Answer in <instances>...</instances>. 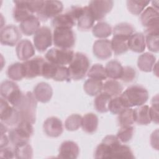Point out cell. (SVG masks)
Returning a JSON list of instances; mask_svg holds the SVG:
<instances>
[{
    "mask_svg": "<svg viewBox=\"0 0 159 159\" xmlns=\"http://www.w3.org/2000/svg\"><path fill=\"white\" fill-rule=\"evenodd\" d=\"M129 39V37L124 35H113L111 43L112 50L114 55H120L128 51Z\"/></svg>",
    "mask_w": 159,
    "mask_h": 159,
    "instance_id": "obj_25",
    "label": "cell"
},
{
    "mask_svg": "<svg viewBox=\"0 0 159 159\" xmlns=\"http://www.w3.org/2000/svg\"><path fill=\"white\" fill-rule=\"evenodd\" d=\"M129 49L136 53L143 52L146 47L145 35L140 32L133 34L128 40Z\"/></svg>",
    "mask_w": 159,
    "mask_h": 159,
    "instance_id": "obj_27",
    "label": "cell"
},
{
    "mask_svg": "<svg viewBox=\"0 0 159 159\" xmlns=\"http://www.w3.org/2000/svg\"><path fill=\"white\" fill-rule=\"evenodd\" d=\"M156 62V57L149 52L140 55L137 60V66L142 71L150 72Z\"/></svg>",
    "mask_w": 159,
    "mask_h": 159,
    "instance_id": "obj_29",
    "label": "cell"
},
{
    "mask_svg": "<svg viewBox=\"0 0 159 159\" xmlns=\"http://www.w3.org/2000/svg\"><path fill=\"white\" fill-rule=\"evenodd\" d=\"M105 70L108 78L112 80H117L120 79L122 76L123 66L119 61L113 60L107 63Z\"/></svg>",
    "mask_w": 159,
    "mask_h": 159,
    "instance_id": "obj_31",
    "label": "cell"
},
{
    "mask_svg": "<svg viewBox=\"0 0 159 159\" xmlns=\"http://www.w3.org/2000/svg\"><path fill=\"white\" fill-rule=\"evenodd\" d=\"M37 106V101L34 94L27 91L24 93L20 104L16 108L19 112L21 120L34 124L36 120Z\"/></svg>",
    "mask_w": 159,
    "mask_h": 159,
    "instance_id": "obj_3",
    "label": "cell"
},
{
    "mask_svg": "<svg viewBox=\"0 0 159 159\" xmlns=\"http://www.w3.org/2000/svg\"><path fill=\"white\" fill-rule=\"evenodd\" d=\"M80 153V148L78 144L70 140H66L61 143L58 158L66 159H75L78 157Z\"/></svg>",
    "mask_w": 159,
    "mask_h": 159,
    "instance_id": "obj_18",
    "label": "cell"
},
{
    "mask_svg": "<svg viewBox=\"0 0 159 159\" xmlns=\"http://www.w3.org/2000/svg\"><path fill=\"white\" fill-rule=\"evenodd\" d=\"M76 24V21L68 10L66 12L60 14L55 17L52 20V25L55 28L72 29Z\"/></svg>",
    "mask_w": 159,
    "mask_h": 159,
    "instance_id": "obj_22",
    "label": "cell"
},
{
    "mask_svg": "<svg viewBox=\"0 0 159 159\" xmlns=\"http://www.w3.org/2000/svg\"><path fill=\"white\" fill-rule=\"evenodd\" d=\"M8 78L13 81H20L25 78L24 68L22 63L16 62L9 65L7 70Z\"/></svg>",
    "mask_w": 159,
    "mask_h": 159,
    "instance_id": "obj_34",
    "label": "cell"
},
{
    "mask_svg": "<svg viewBox=\"0 0 159 159\" xmlns=\"http://www.w3.org/2000/svg\"><path fill=\"white\" fill-rule=\"evenodd\" d=\"M126 108L143 105L148 99L147 89L141 85H132L127 88L120 96Z\"/></svg>",
    "mask_w": 159,
    "mask_h": 159,
    "instance_id": "obj_2",
    "label": "cell"
},
{
    "mask_svg": "<svg viewBox=\"0 0 159 159\" xmlns=\"http://www.w3.org/2000/svg\"><path fill=\"white\" fill-rule=\"evenodd\" d=\"M134 122V109L131 107L125 108L118 114L117 124L120 127L132 125Z\"/></svg>",
    "mask_w": 159,
    "mask_h": 159,
    "instance_id": "obj_37",
    "label": "cell"
},
{
    "mask_svg": "<svg viewBox=\"0 0 159 159\" xmlns=\"http://www.w3.org/2000/svg\"><path fill=\"white\" fill-rule=\"evenodd\" d=\"M125 108L120 96L112 98L109 102V111L113 114H119Z\"/></svg>",
    "mask_w": 159,
    "mask_h": 159,
    "instance_id": "obj_45",
    "label": "cell"
},
{
    "mask_svg": "<svg viewBox=\"0 0 159 159\" xmlns=\"http://www.w3.org/2000/svg\"><path fill=\"white\" fill-rule=\"evenodd\" d=\"M137 76V73L135 70L129 66H125L123 67V71L122 76L120 77V80L124 83H130L134 81Z\"/></svg>",
    "mask_w": 159,
    "mask_h": 159,
    "instance_id": "obj_46",
    "label": "cell"
},
{
    "mask_svg": "<svg viewBox=\"0 0 159 159\" xmlns=\"http://www.w3.org/2000/svg\"><path fill=\"white\" fill-rule=\"evenodd\" d=\"M33 39L35 48L40 52H43L52 45L53 34L49 27L42 26L35 33Z\"/></svg>",
    "mask_w": 159,
    "mask_h": 159,
    "instance_id": "obj_10",
    "label": "cell"
},
{
    "mask_svg": "<svg viewBox=\"0 0 159 159\" xmlns=\"http://www.w3.org/2000/svg\"><path fill=\"white\" fill-rule=\"evenodd\" d=\"M134 32V27L129 23L122 22L117 24L112 30L113 35H120L130 37Z\"/></svg>",
    "mask_w": 159,
    "mask_h": 159,
    "instance_id": "obj_41",
    "label": "cell"
},
{
    "mask_svg": "<svg viewBox=\"0 0 159 159\" xmlns=\"http://www.w3.org/2000/svg\"><path fill=\"white\" fill-rule=\"evenodd\" d=\"M1 122L7 126L14 127L21 120L18 110L9 102L1 97L0 104Z\"/></svg>",
    "mask_w": 159,
    "mask_h": 159,
    "instance_id": "obj_8",
    "label": "cell"
},
{
    "mask_svg": "<svg viewBox=\"0 0 159 159\" xmlns=\"http://www.w3.org/2000/svg\"><path fill=\"white\" fill-rule=\"evenodd\" d=\"M53 80L57 81H70L71 78L68 67L58 65L56 75Z\"/></svg>",
    "mask_w": 159,
    "mask_h": 159,
    "instance_id": "obj_47",
    "label": "cell"
},
{
    "mask_svg": "<svg viewBox=\"0 0 159 159\" xmlns=\"http://www.w3.org/2000/svg\"><path fill=\"white\" fill-rule=\"evenodd\" d=\"M102 86L103 83L102 81L89 78L84 82L83 88L86 94L91 96H94L102 91Z\"/></svg>",
    "mask_w": 159,
    "mask_h": 159,
    "instance_id": "obj_35",
    "label": "cell"
},
{
    "mask_svg": "<svg viewBox=\"0 0 159 159\" xmlns=\"http://www.w3.org/2000/svg\"><path fill=\"white\" fill-rule=\"evenodd\" d=\"M150 3L149 1L143 0H129L126 4L128 11L132 14L139 15Z\"/></svg>",
    "mask_w": 159,
    "mask_h": 159,
    "instance_id": "obj_39",
    "label": "cell"
},
{
    "mask_svg": "<svg viewBox=\"0 0 159 159\" xmlns=\"http://www.w3.org/2000/svg\"><path fill=\"white\" fill-rule=\"evenodd\" d=\"M83 131L88 134L95 132L98 126V117L94 113H87L81 118V125Z\"/></svg>",
    "mask_w": 159,
    "mask_h": 159,
    "instance_id": "obj_28",
    "label": "cell"
},
{
    "mask_svg": "<svg viewBox=\"0 0 159 159\" xmlns=\"http://www.w3.org/2000/svg\"><path fill=\"white\" fill-rule=\"evenodd\" d=\"M33 94L37 101L46 103L51 99L53 95V89L48 83L41 82L35 86Z\"/></svg>",
    "mask_w": 159,
    "mask_h": 159,
    "instance_id": "obj_20",
    "label": "cell"
},
{
    "mask_svg": "<svg viewBox=\"0 0 159 159\" xmlns=\"http://www.w3.org/2000/svg\"><path fill=\"white\" fill-rule=\"evenodd\" d=\"M135 122L140 125H148L151 122L150 107L147 105H142L134 109Z\"/></svg>",
    "mask_w": 159,
    "mask_h": 159,
    "instance_id": "obj_30",
    "label": "cell"
},
{
    "mask_svg": "<svg viewBox=\"0 0 159 159\" xmlns=\"http://www.w3.org/2000/svg\"><path fill=\"white\" fill-rule=\"evenodd\" d=\"M158 11L153 7H148L140 15V20L142 25L145 29L159 27Z\"/></svg>",
    "mask_w": 159,
    "mask_h": 159,
    "instance_id": "obj_17",
    "label": "cell"
},
{
    "mask_svg": "<svg viewBox=\"0 0 159 159\" xmlns=\"http://www.w3.org/2000/svg\"><path fill=\"white\" fill-rule=\"evenodd\" d=\"M151 120L156 124H158V96L157 94L152 98V106L150 107Z\"/></svg>",
    "mask_w": 159,
    "mask_h": 159,
    "instance_id": "obj_48",
    "label": "cell"
},
{
    "mask_svg": "<svg viewBox=\"0 0 159 159\" xmlns=\"http://www.w3.org/2000/svg\"><path fill=\"white\" fill-rule=\"evenodd\" d=\"M21 37L20 30L14 25H8L1 29L0 42L3 45L13 47L20 41Z\"/></svg>",
    "mask_w": 159,
    "mask_h": 159,
    "instance_id": "obj_12",
    "label": "cell"
},
{
    "mask_svg": "<svg viewBox=\"0 0 159 159\" xmlns=\"http://www.w3.org/2000/svg\"><path fill=\"white\" fill-rule=\"evenodd\" d=\"M87 75L89 78L99 81L105 80L107 78L105 68L99 63L93 65L89 69Z\"/></svg>",
    "mask_w": 159,
    "mask_h": 159,
    "instance_id": "obj_40",
    "label": "cell"
},
{
    "mask_svg": "<svg viewBox=\"0 0 159 159\" xmlns=\"http://www.w3.org/2000/svg\"><path fill=\"white\" fill-rule=\"evenodd\" d=\"M16 52L17 58L22 61L30 59L35 53L32 42L28 39L21 40L16 45Z\"/></svg>",
    "mask_w": 159,
    "mask_h": 159,
    "instance_id": "obj_19",
    "label": "cell"
},
{
    "mask_svg": "<svg viewBox=\"0 0 159 159\" xmlns=\"http://www.w3.org/2000/svg\"><path fill=\"white\" fill-rule=\"evenodd\" d=\"M0 94L1 98L7 101L14 107L20 104L24 94L18 85L11 80H5L1 83Z\"/></svg>",
    "mask_w": 159,
    "mask_h": 159,
    "instance_id": "obj_6",
    "label": "cell"
},
{
    "mask_svg": "<svg viewBox=\"0 0 159 159\" xmlns=\"http://www.w3.org/2000/svg\"><path fill=\"white\" fill-rule=\"evenodd\" d=\"M82 117L78 114H73L68 116L65 122V127L67 130L75 131L78 130L81 125Z\"/></svg>",
    "mask_w": 159,
    "mask_h": 159,
    "instance_id": "obj_42",
    "label": "cell"
},
{
    "mask_svg": "<svg viewBox=\"0 0 159 159\" xmlns=\"http://www.w3.org/2000/svg\"><path fill=\"white\" fill-rule=\"evenodd\" d=\"M34 133L32 124L21 120L8 132L10 142L15 145L27 143Z\"/></svg>",
    "mask_w": 159,
    "mask_h": 159,
    "instance_id": "obj_5",
    "label": "cell"
},
{
    "mask_svg": "<svg viewBox=\"0 0 159 159\" xmlns=\"http://www.w3.org/2000/svg\"><path fill=\"white\" fill-rule=\"evenodd\" d=\"M43 129L45 134L50 137H58L63 131L61 120L55 116L48 117L43 122Z\"/></svg>",
    "mask_w": 159,
    "mask_h": 159,
    "instance_id": "obj_15",
    "label": "cell"
},
{
    "mask_svg": "<svg viewBox=\"0 0 159 159\" xmlns=\"http://www.w3.org/2000/svg\"><path fill=\"white\" fill-rule=\"evenodd\" d=\"M113 4L112 1H91L88 7L95 20H101L111 12Z\"/></svg>",
    "mask_w": 159,
    "mask_h": 159,
    "instance_id": "obj_13",
    "label": "cell"
},
{
    "mask_svg": "<svg viewBox=\"0 0 159 159\" xmlns=\"http://www.w3.org/2000/svg\"><path fill=\"white\" fill-rule=\"evenodd\" d=\"M63 9V5L59 1H45L41 10L37 13V17L42 21L54 18L61 14Z\"/></svg>",
    "mask_w": 159,
    "mask_h": 159,
    "instance_id": "obj_11",
    "label": "cell"
},
{
    "mask_svg": "<svg viewBox=\"0 0 159 159\" xmlns=\"http://www.w3.org/2000/svg\"><path fill=\"white\" fill-rule=\"evenodd\" d=\"M102 91L114 98L121 94L123 91V86L116 80L111 79L103 83Z\"/></svg>",
    "mask_w": 159,
    "mask_h": 159,
    "instance_id": "obj_32",
    "label": "cell"
},
{
    "mask_svg": "<svg viewBox=\"0 0 159 159\" xmlns=\"http://www.w3.org/2000/svg\"><path fill=\"white\" fill-rule=\"evenodd\" d=\"M40 20L37 16L32 15L20 23L19 29L23 34L30 36L35 34L40 27Z\"/></svg>",
    "mask_w": 159,
    "mask_h": 159,
    "instance_id": "obj_23",
    "label": "cell"
},
{
    "mask_svg": "<svg viewBox=\"0 0 159 159\" xmlns=\"http://www.w3.org/2000/svg\"><path fill=\"white\" fill-rule=\"evenodd\" d=\"M150 143L152 147L155 149L158 150V130L153 131L150 136Z\"/></svg>",
    "mask_w": 159,
    "mask_h": 159,
    "instance_id": "obj_51",
    "label": "cell"
},
{
    "mask_svg": "<svg viewBox=\"0 0 159 159\" xmlns=\"http://www.w3.org/2000/svg\"><path fill=\"white\" fill-rule=\"evenodd\" d=\"M94 157L95 158L134 159V155L131 148L122 144L117 136L106 135L96 148Z\"/></svg>",
    "mask_w": 159,
    "mask_h": 159,
    "instance_id": "obj_1",
    "label": "cell"
},
{
    "mask_svg": "<svg viewBox=\"0 0 159 159\" xmlns=\"http://www.w3.org/2000/svg\"><path fill=\"white\" fill-rule=\"evenodd\" d=\"M14 150L16 158L29 159L33 157L32 148L28 142L15 145Z\"/></svg>",
    "mask_w": 159,
    "mask_h": 159,
    "instance_id": "obj_38",
    "label": "cell"
},
{
    "mask_svg": "<svg viewBox=\"0 0 159 159\" xmlns=\"http://www.w3.org/2000/svg\"><path fill=\"white\" fill-rule=\"evenodd\" d=\"M112 29L111 26L105 22H99L93 27L92 33L97 38L104 39L111 35Z\"/></svg>",
    "mask_w": 159,
    "mask_h": 159,
    "instance_id": "obj_36",
    "label": "cell"
},
{
    "mask_svg": "<svg viewBox=\"0 0 159 159\" xmlns=\"http://www.w3.org/2000/svg\"><path fill=\"white\" fill-rule=\"evenodd\" d=\"M134 128L132 125L122 127L117 134V137L121 143H128L133 137Z\"/></svg>",
    "mask_w": 159,
    "mask_h": 159,
    "instance_id": "obj_43",
    "label": "cell"
},
{
    "mask_svg": "<svg viewBox=\"0 0 159 159\" xmlns=\"http://www.w3.org/2000/svg\"><path fill=\"white\" fill-rule=\"evenodd\" d=\"M58 66L55 64H53L48 61H45L42 71V76L45 78H52L55 77Z\"/></svg>",
    "mask_w": 159,
    "mask_h": 159,
    "instance_id": "obj_44",
    "label": "cell"
},
{
    "mask_svg": "<svg viewBox=\"0 0 159 159\" xmlns=\"http://www.w3.org/2000/svg\"><path fill=\"white\" fill-rule=\"evenodd\" d=\"M8 129L7 125L1 122V138H0V148H3L7 146L9 142V139L8 135H6Z\"/></svg>",
    "mask_w": 159,
    "mask_h": 159,
    "instance_id": "obj_49",
    "label": "cell"
},
{
    "mask_svg": "<svg viewBox=\"0 0 159 159\" xmlns=\"http://www.w3.org/2000/svg\"><path fill=\"white\" fill-rule=\"evenodd\" d=\"M94 55L100 60H106L111 57L112 50L111 41L108 39L97 40L93 44Z\"/></svg>",
    "mask_w": 159,
    "mask_h": 159,
    "instance_id": "obj_16",
    "label": "cell"
},
{
    "mask_svg": "<svg viewBox=\"0 0 159 159\" xmlns=\"http://www.w3.org/2000/svg\"><path fill=\"white\" fill-rule=\"evenodd\" d=\"M89 66V60L85 54L80 52L75 53L68 67L71 79L74 80L83 79L88 73Z\"/></svg>",
    "mask_w": 159,
    "mask_h": 159,
    "instance_id": "obj_4",
    "label": "cell"
},
{
    "mask_svg": "<svg viewBox=\"0 0 159 159\" xmlns=\"http://www.w3.org/2000/svg\"><path fill=\"white\" fill-rule=\"evenodd\" d=\"M45 60L42 57H35L23 62L25 78L32 79L42 76L43 65Z\"/></svg>",
    "mask_w": 159,
    "mask_h": 159,
    "instance_id": "obj_14",
    "label": "cell"
},
{
    "mask_svg": "<svg viewBox=\"0 0 159 159\" xmlns=\"http://www.w3.org/2000/svg\"><path fill=\"white\" fill-rule=\"evenodd\" d=\"M15 4L12 16L17 22H21L34 15L29 10L26 1H14Z\"/></svg>",
    "mask_w": 159,
    "mask_h": 159,
    "instance_id": "obj_21",
    "label": "cell"
},
{
    "mask_svg": "<svg viewBox=\"0 0 159 159\" xmlns=\"http://www.w3.org/2000/svg\"><path fill=\"white\" fill-rule=\"evenodd\" d=\"M112 97L104 92H101L96 95L94 101V106L96 110L101 113H104L109 111V104Z\"/></svg>",
    "mask_w": 159,
    "mask_h": 159,
    "instance_id": "obj_33",
    "label": "cell"
},
{
    "mask_svg": "<svg viewBox=\"0 0 159 159\" xmlns=\"http://www.w3.org/2000/svg\"><path fill=\"white\" fill-rule=\"evenodd\" d=\"M53 42L57 48L71 49L75 44V34L71 29L55 28L53 32Z\"/></svg>",
    "mask_w": 159,
    "mask_h": 159,
    "instance_id": "obj_7",
    "label": "cell"
},
{
    "mask_svg": "<svg viewBox=\"0 0 159 159\" xmlns=\"http://www.w3.org/2000/svg\"><path fill=\"white\" fill-rule=\"evenodd\" d=\"M0 157L3 158H16L14 148L11 147H4L1 148Z\"/></svg>",
    "mask_w": 159,
    "mask_h": 159,
    "instance_id": "obj_50",
    "label": "cell"
},
{
    "mask_svg": "<svg viewBox=\"0 0 159 159\" xmlns=\"http://www.w3.org/2000/svg\"><path fill=\"white\" fill-rule=\"evenodd\" d=\"M145 43L148 49L153 52H158L159 27L145 29Z\"/></svg>",
    "mask_w": 159,
    "mask_h": 159,
    "instance_id": "obj_26",
    "label": "cell"
},
{
    "mask_svg": "<svg viewBox=\"0 0 159 159\" xmlns=\"http://www.w3.org/2000/svg\"><path fill=\"white\" fill-rule=\"evenodd\" d=\"M95 21L88 6H84L76 21L78 29L81 30H88L93 26Z\"/></svg>",
    "mask_w": 159,
    "mask_h": 159,
    "instance_id": "obj_24",
    "label": "cell"
},
{
    "mask_svg": "<svg viewBox=\"0 0 159 159\" xmlns=\"http://www.w3.org/2000/svg\"><path fill=\"white\" fill-rule=\"evenodd\" d=\"M74 52L70 49H63L57 47L52 48L45 54L47 61L60 66H65L71 61Z\"/></svg>",
    "mask_w": 159,
    "mask_h": 159,
    "instance_id": "obj_9",
    "label": "cell"
}]
</instances>
